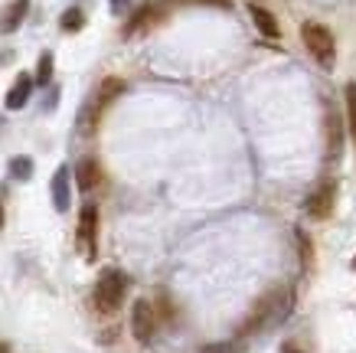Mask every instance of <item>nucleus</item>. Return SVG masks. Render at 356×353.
Masks as SVG:
<instances>
[{"label": "nucleus", "instance_id": "1", "mask_svg": "<svg viewBox=\"0 0 356 353\" xmlns=\"http://www.w3.org/2000/svg\"><path fill=\"white\" fill-rule=\"evenodd\" d=\"M288 304H291V298H288V291L284 288L265 291V295L259 298V304L252 308L248 321L242 324V334H255V331H261V327H268V324H278L281 317L288 314Z\"/></svg>", "mask_w": 356, "mask_h": 353}, {"label": "nucleus", "instance_id": "2", "mask_svg": "<svg viewBox=\"0 0 356 353\" xmlns=\"http://www.w3.org/2000/svg\"><path fill=\"white\" fill-rule=\"evenodd\" d=\"M124 295H128V275L118 268H105L95 281V308L102 314H115L124 304Z\"/></svg>", "mask_w": 356, "mask_h": 353}, {"label": "nucleus", "instance_id": "3", "mask_svg": "<svg viewBox=\"0 0 356 353\" xmlns=\"http://www.w3.org/2000/svg\"><path fill=\"white\" fill-rule=\"evenodd\" d=\"M124 79H102L98 82V88H95V95H92V102H88V108H86V118H82V125H86V131L92 134V131L98 128V121H102V115L108 111V105L115 102V98L124 92Z\"/></svg>", "mask_w": 356, "mask_h": 353}, {"label": "nucleus", "instance_id": "4", "mask_svg": "<svg viewBox=\"0 0 356 353\" xmlns=\"http://www.w3.org/2000/svg\"><path fill=\"white\" fill-rule=\"evenodd\" d=\"M304 46H307V53L317 59V63L324 65V69H334L337 63V43H334V33L327 30L324 23H304Z\"/></svg>", "mask_w": 356, "mask_h": 353}, {"label": "nucleus", "instance_id": "5", "mask_svg": "<svg viewBox=\"0 0 356 353\" xmlns=\"http://www.w3.org/2000/svg\"><path fill=\"white\" fill-rule=\"evenodd\" d=\"M131 334L138 343H151L154 334H157V311H154L151 301H134L131 308Z\"/></svg>", "mask_w": 356, "mask_h": 353}, {"label": "nucleus", "instance_id": "6", "mask_svg": "<svg viewBox=\"0 0 356 353\" xmlns=\"http://www.w3.org/2000/svg\"><path fill=\"white\" fill-rule=\"evenodd\" d=\"M79 252L86 258H95L98 252V206L86 203L82 213H79Z\"/></svg>", "mask_w": 356, "mask_h": 353}, {"label": "nucleus", "instance_id": "7", "mask_svg": "<svg viewBox=\"0 0 356 353\" xmlns=\"http://www.w3.org/2000/svg\"><path fill=\"white\" fill-rule=\"evenodd\" d=\"M163 10H167V3H157V0H151V3L138 7V10L131 13V20L124 23V36H134V33L151 30L154 23L163 20Z\"/></svg>", "mask_w": 356, "mask_h": 353}, {"label": "nucleus", "instance_id": "8", "mask_svg": "<svg viewBox=\"0 0 356 353\" xmlns=\"http://www.w3.org/2000/svg\"><path fill=\"white\" fill-rule=\"evenodd\" d=\"M334 203H337V187L324 183L317 193L307 196V216L311 219H327V216H334Z\"/></svg>", "mask_w": 356, "mask_h": 353}, {"label": "nucleus", "instance_id": "9", "mask_svg": "<svg viewBox=\"0 0 356 353\" xmlns=\"http://www.w3.org/2000/svg\"><path fill=\"white\" fill-rule=\"evenodd\" d=\"M327 154H330V161H340V154H343V121L337 115L334 105H327Z\"/></svg>", "mask_w": 356, "mask_h": 353}, {"label": "nucleus", "instance_id": "10", "mask_svg": "<svg viewBox=\"0 0 356 353\" xmlns=\"http://www.w3.org/2000/svg\"><path fill=\"white\" fill-rule=\"evenodd\" d=\"M69 183H72V171H69L65 164L63 167H56V173H53V206H56V213H65L69 203H72Z\"/></svg>", "mask_w": 356, "mask_h": 353}, {"label": "nucleus", "instance_id": "11", "mask_svg": "<svg viewBox=\"0 0 356 353\" xmlns=\"http://www.w3.org/2000/svg\"><path fill=\"white\" fill-rule=\"evenodd\" d=\"M248 17L255 20V26H259V33L265 40H278L281 36V26H278V20H275V13L265 10L261 3H248Z\"/></svg>", "mask_w": 356, "mask_h": 353}, {"label": "nucleus", "instance_id": "12", "mask_svg": "<svg viewBox=\"0 0 356 353\" xmlns=\"http://www.w3.org/2000/svg\"><path fill=\"white\" fill-rule=\"evenodd\" d=\"M76 183H79V190H95L98 183H102V164L95 161V157H82L76 167Z\"/></svg>", "mask_w": 356, "mask_h": 353}, {"label": "nucleus", "instance_id": "13", "mask_svg": "<svg viewBox=\"0 0 356 353\" xmlns=\"http://www.w3.org/2000/svg\"><path fill=\"white\" fill-rule=\"evenodd\" d=\"M30 95H33V75L20 72L17 82L10 86V92H7V108H10V111H20V108L30 102Z\"/></svg>", "mask_w": 356, "mask_h": 353}, {"label": "nucleus", "instance_id": "14", "mask_svg": "<svg viewBox=\"0 0 356 353\" xmlns=\"http://www.w3.org/2000/svg\"><path fill=\"white\" fill-rule=\"evenodd\" d=\"M26 13H30V0H13L10 7L3 10V17H0V33L20 30V23L26 20Z\"/></svg>", "mask_w": 356, "mask_h": 353}, {"label": "nucleus", "instance_id": "15", "mask_svg": "<svg viewBox=\"0 0 356 353\" xmlns=\"http://www.w3.org/2000/svg\"><path fill=\"white\" fill-rule=\"evenodd\" d=\"M53 82V53H43L36 63V75H33V86H49Z\"/></svg>", "mask_w": 356, "mask_h": 353}, {"label": "nucleus", "instance_id": "16", "mask_svg": "<svg viewBox=\"0 0 356 353\" xmlns=\"http://www.w3.org/2000/svg\"><path fill=\"white\" fill-rule=\"evenodd\" d=\"M59 26H63L65 33H79L82 26H86V13L79 10V7H69V10L63 13V20H59Z\"/></svg>", "mask_w": 356, "mask_h": 353}, {"label": "nucleus", "instance_id": "17", "mask_svg": "<svg viewBox=\"0 0 356 353\" xmlns=\"http://www.w3.org/2000/svg\"><path fill=\"white\" fill-rule=\"evenodd\" d=\"M10 177L13 180H30L33 177V161L26 157V154H20V157H13L10 161Z\"/></svg>", "mask_w": 356, "mask_h": 353}, {"label": "nucleus", "instance_id": "18", "mask_svg": "<svg viewBox=\"0 0 356 353\" xmlns=\"http://www.w3.org/2000/svg\"><path fill=\"white\" fill-rule=\"evenodd\" d=\"M343 95H346V118H350V134H353V141H356V82H346Z\"/></svg>", "mask_w": 356, "mask_h": 353}, {"label": "nucleus", "instance_id": "19", "mask_svg": "<svg viewBox=\"0 0 356 353\" xmlns=\"http://www.w3.org/2000/svg\"><path fill=\"white\" fill-rule=\"evenodd\" d=\"M298 252L304 256V265H311V258H314V252H311V239H307V233H301V229H298Z\"/></svg>", "mask_w": 356, "mask_h": 353}, {"label": "nucleus", "instance_id": "20", "mask_svg": "<svg viewBox=\"0 0 356 353\" xmlns=\"http://www.w3.org/2000/svg\"><path fill=\"white\" fill-rule=\"evenodd\" d=\"M167 3H206V7H232V0H167Z\"/></svg>", "mask_w": 356, "mask_h": 353}, {"label": "nucleus", "instance_id": "21", "mask_svg": "<svg viewBox=\"0 0 356 353\" xmlns=\"http://www.w3.org/2000/svg\"><path fill=\"white\" fill-rule=\"evenodd\" d=\"M203 353H236V347H229V343H209V347H203Z\"/></svg>", "mask_w": 356, "mask_h": 353}, {"label": "nucleus", "instance_id": "22", "mask_svg": "<svg viewBox=\"0 0 356 353\" xmlns=\"http://www.w3.org/2000/svg\"><path fill=\"white\" fill-rule=\"evenodd\" d=\"M128 3H131V0H111V10H115V13H124V10H128Z\"/></svg>", "mask_w": 356, "mask_h": 353}, {"label": "nucleus", "instance_id": "23", "mask_svg": "<svg viewBox=\"0 0 356 353\" xmlns=\"http://www.w3.org/2000/svg\"><path fill=\"white\" fill-rule=\"evenodd\" d=\"M281 353H304V350H301V347H294V343L288 340V343H281Z\"/></svg>", "mask_w": 356, "mask_h": 353}, {"label": "nucleus", "instance_id": "24", "mask_svg": "<svg viewBox=\"0 0 356 353\" xmlns=\"http://www.w3.org/2000/svg\"><path fill=\"white\" fill-rule=\"evenodd\" d=\"M0 353H10V347H7V343H0Z\"/></svg>", "mask_w": 356, "mask_h": 353}, {"label": "nucleus", "instance_id": "25", "mask_svg": "<svg viewBox=\"0 0 356 353\" xmlns=\"http://www.w3.org/2000/svg\"><path fill=\"white\" fill-rule=\"evenodd\" d=\"M0 226H3V206H0Z\"/></svg>", "mask_w": 356, "mask_h": 353}, {"label": "nucleus", "instance_id": "26", "mask_svg": "<svg viewBox=\"0 0 356 353\" xmlns=\"http://www.w3.org/2000/svg\"><path fill=\"white\" fill-rule=\"evenodd\" d=\"M353 268H356V258H353Z\"/></svg>", "mask_w": 356, "mask_h": 353}]
</instances>
